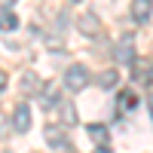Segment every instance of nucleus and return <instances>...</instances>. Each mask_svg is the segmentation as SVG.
Returning a JSON list of instances; mask_svg holds the SVG:
<instances>
[{"label":"nucleus","mask_w":153,"mask_h":153,"mask_svg":"<svg viewBox=\"0 0 153 153\" xmlns=\"http://www.w3.org/2000/svg\"><path fill=\"white\" fill-rule=\"evenodd\" d=\"M89 71H86V65H71L68 71H65V89L68 92H83V89L89 86Z\"/></svg>","instance_id":"obj_1"},{"label":"nucleus","mask_w":153,"mask_h":153,"mask_svg":"<svg viewBox=\"0 0 153 153\" xmlns=\"http://www.w3.org/2000/svg\"><path fill=\"white\" fill-rule=\"evenodd\" d=\"M113 58H117L120 65L132 68V61H135V37H132V34H123L120 40H117V49H113Z\"/></svg>","instance_id":"obj_2"},{"label":"nucleus","mask_w":153,"mask_h":153,"mask_svg":"<svg viewBox=\"0 0 153 153\" xmlns=\"http://www.w3.org/2000/svg\"><path fill=\"white\" fill-rule=\"evenodd\" d=\"M43 138H46V144L52 147V150H68V147H71V141H68V135H65L61 126H46Z\"/></svg>","instance_id":"obj_3"},{"label":"nucleus","mask_w":153,"mask_h":153,"mask_svg":"<svg viewBox=\"0 0 153 153\" xmlns=\"http://www.w3.org/2000/svg\"><path fill=\"white\" fill-rule=\"evenodd\" d=\"M12 129H16L19 135H25L31 129V107L28 104H19L16 110H12Z\"/></svg>","instance_id":"obj_4"},{"label":"nucleus","mask_w":153,"mask_h":153,"mask_svg":"<svg viewBox=\"0 0 153 153\" xmlns=\"http://www.w3.org/2000/svg\"><path fill=\"white\" fill-rule=\"evenodd\" d=\"M76 31H80V34H86V37H95V34L101 31L98 16H95V12H83V16L76 19Z\"/></svg>","instance_id":"obj_5"},{"label":"nucleus","mask_w":153,"mask_h":153,"mask_svg":"<svg viewBox=\"0 0 153 153\" xmlns=\"http://www.w3.org/2000/svg\"><path fill=\"white\" fill-rule=\"evenodd\" d=\"M55 110L61 113V117H58V126H61V129H71V126H76V120H80V117H76V107L71 104V101H58Z\"/></svg>","instance_id":"obj_6"},{"label":"nucleus","mask_w":153,"mask_h":153,"mask_svg":"<svg viewBox=\"0 0 153 153\" xmlns=\"http://www.w3.org/2000/svg\"><path fill=\"white\" fill-rule=\"evenodd\" d=\"M132 19L138 22V25H147L150 22V16H153V0H132Z\"/></svg>","instance_id":"obj_7"},{"label":"nucleus","mask_w":153,"mask_h":153,"mask_svg":"<svg viewBox=\"0 0 153 153\" xmlns=\"http://www.w3.org/2000/svg\"><path fill=\"white\" fill-rule=\"evenodd\" d=\"M37 95H40V107L43 110H55V104H58V101H61V95H58V89L52 86V83H43L40 86V92H37Z\"/></svg>","instance_id":"obj_8"},{"label":"nucleus","mask_w":153,"mask_h":153,"mask_svg":"<svg viewBox=\"0 0 153 153\" xmlns=\"http://www.w3.org/2000/svg\"><path fill=\"white\" fill-rule=\"evenodd\" d=\"M40 86H43V80H40L34 71H25V74H22V92H25V95H37V92H40Z\"/></svg>","instance_id":"obj_9"},{"label":"nucleus","mask_w":153,"mask_h":153,"mask_svg":"<svg viewBox=\"0 0 153 153\" xmlns=\"http://www.w3.org/2000/svg\"><path fill=\"white\" fill-rule=\"evenodd\" d=\"M132 71H135V80L141 83H153V61H132Z\"/></svg>","instance_id":"obj_10"},{"label":"nucleus","mask_w":153,"mask_h":153,"mask_svg":"<svg viewBox=\"0 0 153 153\" xmlns=\"http://www.w3.org/2000/svg\"><path fill=\"white\" fill-rule=\"evenodd\" d=\"M86 132H89V138H92L95 144H107V141H110V135H107V126H104V123H89V126H86Z\"/></svg>","instance_id":"obj_11"},{"label":"nucleus","mask_w":153,"mask_h":153,"mask_svg":"<svg viewBox=\"0 0 153 153\" xmlns=\"http://www.w3.org/2000/svg\"><path fill=\"white\" fill-rule=\"evenodd\" d=\"M19 28V16L12 9H0V31H16Z\"/></svg>","instance_id":"obj_12"},{"label":"nucleus","mask_w":153,"mask_h":153,"mask_svg":"<svg viewBox=\"0 0 153 153\" xmlns=\"http://www.w3.org/2000/svg\"><path fill=\"white\" fill-rule=\"evenodd\" d=\"M117 83H120V74L113 71V68H110V71H101V74H98V89H113Z\"/></svg>","instance_id":"obj_13"},{"label":"nucleus","mask_w":153,"mask_h":153,"mask_svg":"<svg viewBox=\"0 0 153 153\" xmlns=\"http://www.w3.org/2000/svg\"><path fill=\"white\" fill-rule=\"evenodd\" d=\"M117 107H120V110H135V107H138V98H135L132 92H123L120 101H117Z\"/></svg>","instance_id":"obj_14"},{"label":"nucleus","mask_w":153,"mask_h":153,"mask_svg":"<svg viewBox=\"0 0 153 153\" xmlns=\"http://www.w3.org/2000/svg\"><path fill=\"white\" fill-rule=\"evenodd\" d=\"M6 83H9V76H6V71H0V95L6 92Z\"/></svg>","instance_id":"obj_15"},{"label":"nucleus","mask_w":153,"mask_h":153,"mask_svg":"<svg viewBox=\"0 0 153 153\" xmlns=\"http://www.w3.org/2000/svg\"><path fill=\"white\" fill-rule=\"evenodd\" d=\"M147 107H150V120H153V92L147 95Z\"/></svg>","instance_id":"obj_16"},{"label":"nucleus","mask_w":153,"mask_h":153,"mask_svg":"<svg viewBox=\"0 0 153 153\" xmlns=\"http://www.w3.org/2000/svg\"><path fill=\"white\" fill-rule=\"evenodd\" d=\"M3 135H6V120L0 117V138H3Z\"/></svg>","instance_id":"obj_17"},{"label":"nucleus","mask_w":153,"mask_h":153,"mask_svg":"<svg viewBox=\"0 0 153 153\" xmlns=\"http://www.w3.org/2000/svg\"><path fill=\"white\" fill-rule=\"evenodd\" d=\"M95 153H110V150H107V144H98V147H95Z\"/></svg>","instance_id":"obj_18"},{"label":"nucleus","mask_w":153,"mask_h":153,"mask_svg":"<svg viewBox=\"0 0 153 153\" xmlns=\"http://www.w3.org/2000/svg\"><path fill=\"white\" fill-rule=\"evenodd\" d=\"M3 3H6V6H12V3H16V0H3Z\"/></svg>","instance_id":"obj_19"},{"label":"nucleus","mask_w":153,"mask_h":153,"mask_svg":"<svg viewBox=\"0 0 153 153\" xmlns=\"http://www.w3.org/2000/svg\"><path fill=\"white\" fill-rule=\"evenodd\" d=\"M68 3H83V0H68Z\"/></svg>","instance_id":"obj_20"}]
</instances>
